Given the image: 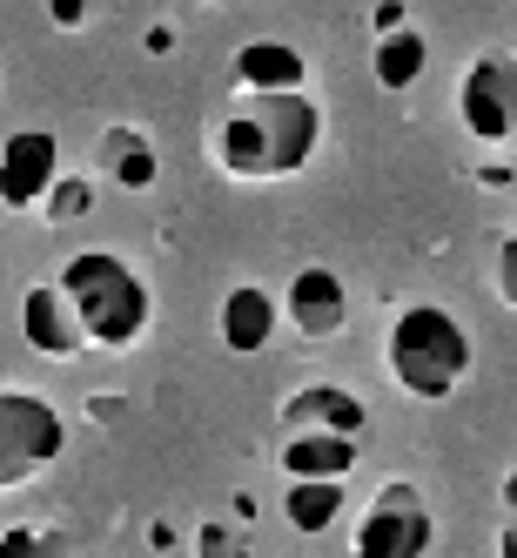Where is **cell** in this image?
I'll list each match as a JSON object with an SVG mask.
<instances>
[{
	"label": "cell",
	"instance_id": "1",
	"mask_svg": "<svg viewBox=\"0 0 517 558\" xmlns=\"http://www.w3.org/2000/svg\"><path fill=\"white\" fill-rule=\"evenodd\" d=\"M316 142H323V108H316L303 88H283V95H262V88H243L209 129V155L216 169L235 175V182H283V175H303Z\"/></svg>",
	"mask_w": 517,
	"mask_h": 558
},
{
	"label": "cell",
	"instance_id": "2",
	"mask_svg": "<svg viewBox=\"0 0 517 558\" xmlns=\"http://www.w3.org/2000/svg\"><path fill=\"white\" fill-rule=\"evenodd\" d=\"M61 296L74 310V324H82V337L95 350H135L148 316H155V296L148 283L135 276V263H122L114 250H82L61 263Z\"/></svg>",
	"mask_w": 517,
	"mask_h": 558
},
{
	"label": "cell",
	"instance_id": "3",
	"mask_svg": "<svg viewBox=\"0 0 517 558\" xmlns=\"http://www.w3.org/2000/svg\"><path fill=\"white\" fill-rule=\"evenodd\" d=\"M383 356H390V377L404 384L417 404H444L470 371V330L444 303H410V310L390 316Z\"/></svg>",
	"mask_w": 517,
	"mask_h": 558
},
{
	"label": "cell",
	"instance_id": "4",
	"mask_svg": "<svg viewBox=\"0 0 517 558\" xmlns=\"http://www.w3.org/2000/svg\"><path fill=\"white\" fill-rule=\"evenodd\" d=\"M67 451V417L34 390H0V492L34 485Z\"/></svg>",
	"mask_w": 517,
	"mask_h": 558
},
{
	"label": "cell",
	"instance_id": "5",
	"mask_svg": "<svg viewBox=\"0 0 517 558\" xmlns=\"http://www.w3.org/2000/svg\"><path fill=\"white\" fill-rule=\"evenodd\" d=\"M430 545H436V518L423 492L410 477H390L356 525V558H430Z\"/></svg>",
	"mask_w": 517,
	"mask_h": 558
},
{
	"label": "cell",
	"instance_id": "6",
	"mask_svg": "<svg viewBox=\"0 0 517 558\" xmlns=\"http://www.w3.org/2000/svg\"><path fill=\"white\" fill-rule=\"evenodd\" d=\"M457 114H464V129L477 142H504L510 148V135H517V54L510 48H484L464 68Z\"/></svg>",
	"mask_w": 517,
	"mask_h": 558
},
{
	"label": "cell",
	"instance_id": "7",
	"mask_svg": "<svg viewBox=\"0 0 517 558\" xmlns=\"http://www.w3.org/2000/svg\"><path fill=\"white\" fill-rule=\"evenodd\" d=\"M54 175H61V142L48 129H14L0 142V203L8 209H41Z\"/></svg>",
	"mask_w": 517,
	"mask_h": 558
},
{
	"label": "cell",
	"instance_id": "8",
	"mask_svg": "<svg viewBox=\"0 0 517 558\" xmlns=\"http://www.w3.org/2000/svg\"><path fill=\"white\" fill-rule=\"evenodd\" d=\"M283 316L303 330V337H336L343 324H349V290H343V276L330 269V263H309V269H296L290 276V290H283Z\"/></svg>",
	"mask_w": 517,
	"mask_h": 558
},
{
	"label": "cell",
	"instance_id": "9",
	"mask_svg": "<svg viewBox=\"0 0 517 558\" xmlns=\"http://www.w3.org/2000/svg\"><path fill=\"white\" fill-rule=\"evenodd\" d=\"M275 424H283V437L290 430H343V437H364L370 411H364V397L343 390V384H303V390L283 397Z\"/></svg>",
	"mask_w": 517,
	"mask_h": 558
},
{
	"label": "cell",
	"instance_id": "10",
	"mask_svg": "<svg viewBox=\"0 0 517 558\" xmlns=\"http://www.w3.org/2000/svg\"><path fill=\"white\" fill-rule=\"evenodd\" d=\"M275 324H283V303H275L262 283H235V290L222 296V310H216V330H222V343H229L235 356L269 350Z\"/></svg>",
	"mask_w": 517,
	"mask_h": 558
},
{
	"label": "cell",
	"instance_id": "11",
	"mask_svg": "<svg viewBox=\"0 0 517 558\" xmlns=\"http://www.w3.org/2000/svg\"><path fill=\"white\" fill-rule=\"evenodd\" d=\"M21 337L41 350V356H82L88 350V337H82V324H74L61 283H41V290L21 296Z\"/></svg>",
	"mask_w": 517,
	"mask_h": 558
},
{
	"label": "cell",
	"instance_id": "12",
	"mask_svg": "<svg viewBox=\"0 0 517 558\" xmlns=\"http://www.w3.org/2000/svg\"><path fill=\"white\" fill-rule=\"evenodd\" d=\"M364 445L343 430H290L283 437V477H349Z\"/></svg>",
	"mask_w": 517,
	"mask_h": 558
},
{
	"label": "cell",
	"instance_id": "13",
	"mask_svg": "<svg viewBox=\"0 0 517 558\" xmlns=\"http://www.w3.org/2000/svg\"><path fill=\"white\" fill-rule=\"evenodd\" d=\"M309 82V61L290 41H243L235 48V88H262V95H283Z\"/></svg>",
	"mask_w": 517,
	"mask_h": 558
},
{
	"label": "cell",
	"instance_id": "14",
	"mask_svg": "<svg viewBox=\"0 0 517 558\" xmlns=\"http://www.w3.org/2000/svg\"><path fill=\"white\" fill-rule=\"evenodd\" d=\"M349 492H343V477H290V492H283V518L303 532V538H323L336 518H343Z\"/></svg>",
	"mask_w": 517,
	"mask_h": 558
},
{
	"label": "cell",
	"instance_id": "15",
	"mask_svg": "<svg viewBox=\"0 0 517 558\" xmlns=\"http://www.w3.org/2000/svg\"><path fill=\"white\" fill-rule=\"evenodd\" d=\"M423 68H430L423 34H410V27H390V34H377L370 74H377V88H383V95H404V88H417V82H423Z\"/></svg>",
	"mask_w": 517,
	"mask_h": 558
},
{
	"label": "cell",
	"instance_id": "16",
	"mask_svg": "<svg viewBox=\"0 0 517 558\" xmlns=\"http://www.w3.org/2000/svg\"><path fill=\"white\" fill-rule=\"evenodd\" d=\"M101 169L122 182V189H135V195L155 189V175H162V169H155V148H148L141 129H108V135H101Z\"/></svg>",
	"mask_w": 517,
	"mask_h": 558
},
{
	"label": "cell",
	"instance_id": "17",
	"mask_svg": "<svg viewBox=\"0 0 517 558\" xmlns=\"http://www.w3.org/2000/svg\"><path fill=\"white\" fill-rule=\"evenodd\" d=\"M88 203H95V189L82 175H54L48 195H41V216L48 222H74V216H88Z\"/></svg>",
	"mask_w": 517,
	"mask_h": 558
},
{
	"label": "cell",
	"instance_id": "18",
	"mask_svg": "<svg viewBox=\"0 0 517 558\" xmlns=\"http://www.w3.org/2000/svg\"><path fill=\"white\" fill-rule=\"evenodd\" d=\"M195 558H256V551L243 545V532H229L222 518H209V525L195 532Z\"/></svg>",
	"mask_w": 517,
	"mask_h": 558
},
{
	"label": "cell",
	"instance_id": "19",
	"mask_svg": "<svg viewBox=\"0 0 517 558\" xmlns=\"http://www.w3.org/2000/svg\"><path fill=\"white\" fill-rule=\"evenodd\" d=\"M497 558H517V471L497 485Z\"/></svg>",
	"mask_w": 517,
	"mask_h": 558
},
{
	"label": "cell",
	"instance_id": "20",
	"mask_svg": "<svg viewBox=\"0 0 517 558\" xmlns=\"http://www.w3.org/2000/svg\"><path fill=\"white\" fill-rule=\"evenodd\" d=\"M497 276H491V283H497V303H510L517 310V235H504V243H497V263H491Z\"/></svg>",
	"mask_w": 517,
	"mask_h": 558
},
{
	"label": "cell",
	"instance_id": "21",
	"mask_svg": "<svg viewBox=\"0 0 517 558\" xmlns=\"http://www.w3.org/2000/svg\"><path fill=\"white\" fill-rule=\"evenodd\" d=\"M88 14H95V0H48V21L54 27H82Z\"/></svg>",
	"mask_w": 517,
	"mask_h": 558
},
{
	"label": "cell",
	"instance_id": "22",
	"mask_svg": "<svg viewBox=\"0 0 517 558\" xmlns=\"http://www.w3.org/2000/svg\"><path fill=\"white\" fill-rule=\"evenodd\" d=\"M34 538H41L34 525H8L0 532V558H34Z\"/></svg>",
	"mask_w": 517,
	"mask_h": 558
},
{
	"label": "cell",
	"instance_id": "23",
	"mask_svg": "<svg viewBox=\"0 0 517 558\" xmlns=\"http://www.w3.org/2000/svg\"><path fill=\"white\" fill-rule=\"evenodd\" d=\"M74 551H82V545H74L67 532H41V538H34V558H74Z\"/></svg>",
	"mask_w": 517,
	"mask_h": 558
},
{
	"label": "cell",
	"instance_id": "24",
	"mask_svg": "<svg viewBox=\"0 0 517 558\" xmlns=\"http://www.w3.org/2000/svg\"><path fill=\"white\" fill-rule=\"evenodd\" d=\"M390 27H404V0H383L377 8V34H390Z\"/></svg>",
	"mask_w": 517,
	"mask_h": 558
},
{
	"label": "cell",
	"instance_id": "25",
	"mask_svg": "<svg viewBox=\"0 0 517 558\" xmlns=\"http://www.w3.org/2000/svg\"><path fill=\"white\" fill-rule=\"evenodd\" d=\"M74 558H101V551H74Z\"/></svg>",
	"mask_w": 517,
	"mask_h": 558
},
{
	"label": "cell",
	"instance_id": "26",
	"mask_svg": "<svg viewBox=\"0 0 517 558\" xmlns=\"http://www.w3.org/2000/svg\"><path fill=\"white\" fill-rule=\"evenodd\" d=\"M202 8H222V0H202Z\"/></svg>",
	"mask_w": 517,
	"mask_h": 558
},
{
	"label": "cell",
	"instance_id": "27",
	"mask_svg": "<svg viewBox=\"0 0 517 558\" xmlns=\"http://www.w3.org/2000/svg\"><path fill=\"white\" fill-rule=\"evenodd\" d=\"M510 148H517V135H510Z\"/></svg>",
	"mask_w": 517,
	"mask_h": 558
}]
</instances>
